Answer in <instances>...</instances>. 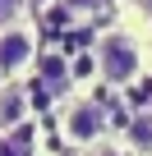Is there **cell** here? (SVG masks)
I'll use <instances>...</instances> for the list:
<instances>
[{
  "label": "cell",
  "instance_id": "cell-1",
  "mask_svg": "<svg viewBox=\"0 0 152 156\" xmlns=\"http://www.w3.org/2000/svg\"><path fill=\"white\" fill-rule=\"evenodd\" d=\"M92 69L106 87H134L147 73V46L129 23H106L92 37Z\"/></svg>",
  "mask_w": 152,
  "mask_h": 156
},
{
  "label": "cell",
  "instance_id": "cell-2",
  "mask_svg": "<svg viewBox=\"0 0 152 156\" xmlns=\"http://www.w3.org/2000/svg\"><path fill=\"white\" fill-rule=\"evenodd\" d=\"M55 124H60V138L69 142V151H92L97 142L111 138V115H106V106H102L97 97H88V92L60 101Z\"/></svg>",
  "mask_w": 152,
  "mask_h": 156
},
{
  "label": "cell",
  "instance_id": "cell-3",
  "mask_svg": "<svg viewBox=\"0 0 152 156\" xmlns=\"http://www.w3.org/2000/svg\"><path fill=\"white\" fill-rule=\"evenodd\" d=\"M42 60V37H37V23L32 19H19L14 28L0 32V87L19 83L28 69H37Z\"/></svg>",
  "mask_w": 152,
  "mask_h": 156
},
{
  "label": "cell",
  "instance_id": "cell-4",
  "mask_svg": "<svg viewBox=\"0 0 152 156\" xmlns=\"http://www.w3.org/2000/svg\"><path fill=\"white\" fill-rule=\"evenodd\" d=\"M37 69H42V92L51 101H69V87H74V64H69V55L51 51V55L37 60Z\"/></svg>",
  "mask_w": 152,
  "mask_h": 156
},
{
  "label": "cell",
  "instance_id": "cell-5",
  "mask_svg": "<svg viewBox=\"0 0 152 156\" xmlns=\"http://www.w3.org/2000/svg\"><path fill=\"white\" fill-rule=\"evenodd\" d=\"M124 147L134 156H152V106H138L129 119H124Z\"/></svg>",
  "mask_w": 152,
  "mask_h": 156
},
{
  "label": "cell",
  "instance_id": "cell-6",
  "mask_svg": "<svg viewBox=\"0 0 152 156\" xmlns=\"http://www.w3.org/2000/svg\"><path fill=\"white\" fill-rule=\"evenodd\" d=\"M28 110H32V97H28L19 83L0 87V133H5V129H19V124L28 119Z\"/></svg>",
  "mask_w": 152,
  "mask_h": 156
},
{
  "label": "cell",
  "instance_id": "cell-7",
  "mask_svg": "<svg viewBox=\"0 0 152 156\" xmlns=\"http://www.w3.org/2000/svg\"><path fill=\"white\" fill-rule=\"evenodd\" d=\"M60 9L69 19H106L115 9V0H60Z\"/></svg>",
  "mask_w": 152,
  "mask_h": 156
},
{
  "label": "cell",
  "instance_id": "cell-8",
  "mask_svg": "<svg viewBox=\"0 0 152 156\" xmlns=\"http://www.w3.org/2000/svg\"><path fill=\"white\" fill-rule=\"evenodd\" d=\"M28 5H32V0H0V32L14 28V23L28 14Z\"/></svg>",
  "mask_w": 152,
  "mask_h": 156
},
{
  "label": "cell",
  "instance_id": "cell-9",
  "mask_svg": "<svg viewBox=\"0 0 152 156\" xmlns=\"http://www.w3.org/2000/svg\"><path fill=\"white\" fill-rule=\"evenodd\" d=\"M83 156H134V151L124 147V138H115V133H111L106 142H97V147H92V151H83Z\"/></svg>",
  "mask_w": 152,
  "mask_h": 156
},
{
  "label": "cell",
  "instance_id": "cell-10",
  "mask_svg": "<svg viewBox=\"0 0 152 156\" xmlns=\"http://www.w3.org/2000/svg\"><path fill=\"white\" fill-rule=\"evenodd\" d=\"M143 5H147V9H152V0H143Z\"/></svg>",
  "mask_w": 152,
  "mask_h": 156
}]
</instances>
